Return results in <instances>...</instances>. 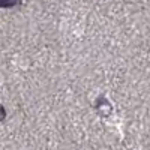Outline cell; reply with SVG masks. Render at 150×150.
Listing matches in <instances>:
<instances>
[{"mask_svg":"<svg viewBox=\"0 0 150 150\" xmlns=\"http://www.w3.org/2000/svg\"><path fill=\"white\" fill-rule=\"evenodd\" d=\"M5 117H6V111H5L3 105L0 104V122H3V120H5Z\"/></svg>","mask_w":150,"mask_h":150,"instance_id":"obj_1","label":"cell"}]
</instances>
